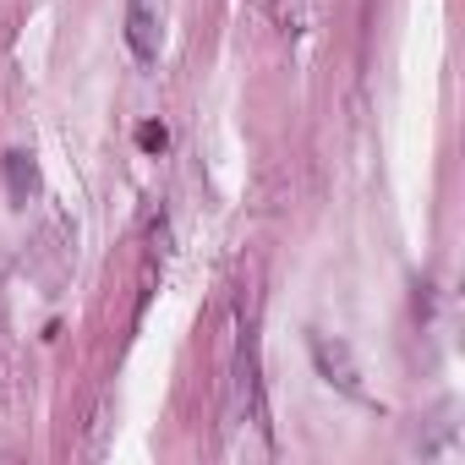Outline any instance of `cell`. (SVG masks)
Listing matches in <instances>:
<instances>
[{"label":"cell","instance_id":"cell-5","mask_svg":"<svg viewBox=\"0 0 465 465\" xmlns=\"http://www.w3.org/2000/svg\"><path fill=\"white\" fill-rule=\"evenodd\" d=\"M164 143H170L164 121H143V126H137V148H143V153H164Z\"/></svg>","mask_w":465,"mask_h":465},{"label":"cell","instance_id":"cell-2","mask_svg":"<svg viewBox=\"0 0 465 465\" xmlns=\"http://www.w3.org/2000/svg\"><path fill=\"white\" fill-rule=\"evenodd\" d=\"M126 45L143 66L159 61V45H164V12H159V0H132L126 6Z\"/></svg>","mask_w":465,"mask_h":465},{"label":"cell","instance_id":"cell-4","mask_svg":"<svg viewBox=\"0 0 465 465\" xmlns=\"http://www.w3.org/2000/svg\"><path fill=\"white\" fill-rule=\"evenodd\" d=\"M274 23H280V34H302L307 28V0H274Z\"/></svg>","mask_w":465,"mask_h":465},{"label":"cell","instance_id":"cell-1","mask_svg":"<svg viewBox=\"0 0 465 465\" xmlns=\"http://www.w3.org/2000/svg\"><path fill=\"white\" fill-rule=\"evenodd\" d=\"M307 351H312L318 378H323L334 394H345V400H356V405H372V394H367V383H361V367H356V356H351L345 340H334V334H312Z\"/></svg>","mask_w":465,"mask_h":465},{"label":"cell","instance_id":"cell-3","mask_svg":"<svg viewBox=\"0 0 465 465\" xmlns=\"http://www.w3.org/2000/svg\"><path fill=\"white\" fill-rule=\"evenodd\" d=\"M6 181H12V197H17V203H28V197H34V186H39L34 159H28V153H6Z\"/></svg>","mask_w":465,"mask_h":465}]
</instances>
